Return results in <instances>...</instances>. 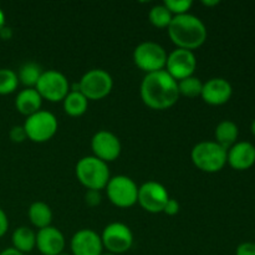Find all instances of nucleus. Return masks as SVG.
<instances>
[{
	"mask_svg": "<svg viewBox=\"0 0 255 255\" xmlns=\"http://www.w3.org/2000/svg\"><path fill=\"white\" fill-rule=\"evenodd\" d=\"M27 216H29L30 222L36 228L42 229L46 227L51 226L52 222V211L45 202H34L31 206L29 207L27 211Z\"/></svg>",
	"mask_w": 255,
	"mask_h": 255,
	"instance_id": "412c9836",
	"label": "nucleus"
},
{
	"mask_svg": "<svg viewBox=\"0 0 255 255\" xmlns=\"http://www.w3.org/2000/svg\"><path fill=\"white\" fill-rule=\"evenodd\" d=\"M214 136H216V142L221 144L223 148L228 151L233 144H236L237 139L239 136V128L237 124L229 120H224V121L219 122L214 131Z\"/></svg>",
	"mask_w": 255,
	"mask_h": 255,
	"instance_id": "6ab92c4d",
	"label": "nucleus"
},
{
	"mask_svg": "<svg viewBox=\"0 0 255 255\" xmlns=\"http://www.w3.org/2000/svg\"><path fill=\"white\" fill-rule=\"evenodd\" d=\"M233 95V87L228 80L223 77H213L203 84L202 99L211 106H222L231 100Z\"/></svg>",
	"mask_w": 255,
	"mask_h": 255,
	"instance_id": "2eb2a0df",
	"label": "nucleus"
},
{
	"mask_svg": "<svg viewBox=\"0 0 255 255\" xmlns=\"http://www.w3.org/2000/svg\"><path fill=\"white\" fill-rule=\"evenodd\" d=\"M0 255H24V254L20 253V252L16 251L15 248H6L2 252H0Z\"/></svg>",
	"mask_w": 255,
	"mask_h": 255,
	"instance_id": "72a5a7b5",
	"label": "nucleus"
},
{
	"mask_svg": "<svg viewBox=\"0 0 255 255\" xmlns=\"http://www.w3.org/2000/svg\"><path fill=\"white\" fill-rule=\"evenodd\" d=\"M102 201L101 192L94 191V189H87L85 193V202L90 207H97Z\"/></svg>",
	"mask_w": 255,
	"mask_h": 255,
	"instance_id": "c85d7f7f",
	"label": "nucleus"
},
{
	"mask_svg": "<svg viewBox=\"0 0 255 255\" xmlns=\"http://www.w3.org/2000/svg\"><path fill=\"white\" fill-rule=\"evenodd\" d=\"M57 127L59 122L55 115L44 110H40L36 114L26 117L24 124L26 137L36 143H44L51 139L56 134Z\"/></svg>",
	"mask_w": 255,
	"mask_h": 255,
	"instance_id": "39448f33",
	"label": "nucleus"
},
{
	"mask_svg": "<svg viewBox=\"0 0 255 255\" xmlns=\"http://www.w3.org/2000/svg\"><path fill=\"white\" fill-rule=\"evenodd\" d=\"M169 194L163 184L156 181H148L138 187L137 203L148 213H161L168 202Z\"/></svg>",
	"mask_w": 255,
	"mask_h": 255,
	"instance_id": "9b49d317",
	"label": "nucleus"
},
{
	"mask_svg": "<svg viewBox=\"0 0 255 255\" xmlns=\"http://www.w3.org/2000/svg\"><path fill=\"white\" fill-rule=\"evenodd\" d=\"M167 52L154 41H143L136 46L133 51V62L146 74L164 70L167 62Z\"/></svg>",
	"mask_w": 255,
	"mask_h": 255,
	"instance_id": "423d86ee",
	"label": "nucleus"
},
{
	"mask_svg": "<svg viewBox=\"0 0 255 255\" xmlns=\"http://www.w3.org/2000/svg\"><path fill=\"white\" fill-rule=\"evenodd\" d=\"M17 74L10 69H0V95H10L17 89Z\"/></svg>",
	"mask_w": 255,
	"mask_h": 255,
	"instance_id": "a878e982",
	"label": "nucleus"
},
{
	"mask_svg": "<svg viewBox=\"0 0 255 255\" xmlns=\"http://www.w3.org/2000/svg\"><path fill=\"white\" fill-rule=\"evenodd\" d=\"M76 177L87 189L101 191L106 188L110 181V169L106 162L95 156L82 157L76 164Z\"/></svg>",
	"mask_w": 255,
	"mask_h": 255,
	"instance_id": "7ed1b4c3",
	"label": "nucleus"
},
{
	"mask_svg": "<svg viewBox=\"0 0 255 255\" xmlns=\"http://www.w3.org/2000/svg\"><path fill=\"white\" fill-rule=\"evenodd\" d=\"M12 248L20 253H30L36 247V233L29 227H19L11 236Z\"/></svg>",
	"mask_w": 255,
	"mask_h": 255,
	"instance_id": "aec40b11",
	"label": "nucleus"
},
{
	"mask_svg": "<svg viewBox=\"0 0 255 255\" xmlns=\"http://www.w3.org/2000/svg\"><path fill=\"white\" fill-rule=\"evenodd\" d=\"M202 4L206 5V6H216V5L219 4L218 0H203Z\"/></svg>",
	"mask_w": 255,
	"mask_h": 255,
	"instance_id": "f704fd0d",
	"label": "nucleus"
},
{
	"mask_svg": "<svg viewBox=\"0 0 255 255\" xmlns=\"http://www.w3.org/2000/svg\"><path fill=\"white\" fill-rule=\"evenodd\" d=\"M251 131H252V133H253V134H254V137H255V119L253 120V122H252Z\"/></svg>",
	"mask_w": 255,
	"mask_h": 255,
	"instance_id": "e433bc0d",
	"label": "nucleus"
},
{
	"mask_svg": "<svg viewBox=\"0 0 255 255\" xmlns=\"http://www.w3.org/2000/svg\"><path fill=\"white\" fill-rule=\"evenodd\" d=\"M80 92L87 100H102L109 96L114 87L111 75L102 69L89 70L79 81Z\"/></svg>",
	"mask_w": 255,
	"mask_h": 255,
	"instance_id": "1a4fd4ad",
	"label": "nucleus"
},
{
	"mask_svg": "<svg viewBox=\"0 0 255 255\" xmlns=\"http://www.w3.org/2000/svg\"><path fill=\"white\" fill-rule=\"evenodd\" d=\"M66 246L64 234L55 227L39 229L36 233V248L42 255H59Z\"/></svg>",
	"mask_w": 255,
	"mask_h": 255,
	"instance_id": "dca6fc26",
	"label": "nucleus"
},
{
	"mask_svg": "<svg viewBox=\"0 0 255 255\" xmlns=\"http://www.w3.org/2000/svg\"><path fill=\"white\" fill-rule=\"evenodd\" d=\"M42 72L44 71H42L41 66L36 62H25L19 69L17 79H19V82L26 86V89H35Z\"/></svg>",
	"mask_w": 255,
	"mask_h": 255,
	"instance_id": "5701e85b",
	"label": "nucleus"
},
{
	"mask_svg": "<svg viewBox=\"0 0 255 255\" xmlns=\"http://www.w3.org/2000/svg\"><path fill=\"white\" fill-rule=\"evenodd\" d=\"M148 19L153 26L159 27V29H163V27L169 26L172 19H173V15H172L171 11H169V10L162 4V5H156V6H153L151 10H149Z\"/></svg>",
	"mask_w": 255,
	"mask_h": 255,
	"instance_id": "393cba45",
	"label": "nucleus"
},
{
	"mask_svg": "<svg viewBox=\"0 0 255 255\" xmlns=\"http://www.w3.org/2000/svg\"><path fill=\"white\" fill-rule=\"evenodd\" d=\"M9 137L15 143H21V142H24L27 138L24 126H12L11 129L9 131Z\"/></svg>",
	"mask_w": 255,
	"mask_h": 255,
	"instance_id": "cd10ccee",
	"label": "nucleus"
},
{
	"mask_svg": "<svg viewBox=\"0 0 255 255\" xmlns=\"http://www.w3.org/2000/svg\"><path fill=\"white\" fill-rule=\"evenodd\" d=\"M35 90L39 92L42 100L60 102L64 101L70 92V82L62 72L57 70H47L41 74Z\"/></svg>",
	"mask_w": 255,
	"mask_h": 255,
	"instance_id": "6e6552de",
	"label": "nucleus"
},
{
	"mask_svg": "<svg viewBox=\"0 0 255 255\" xmlns=\"http://www.w3.org/2000/svg\"><path fill=\"white\" fill-rule=\"evenodd\" d=\"M91 148L94 156L106 163L119 158L122 151L119 137L106 129H101L94 134L91 139Z\"/></svg>",
	"mask_w": 255,
	"mask_h": 255,
	"instance_id": "ddd939ff",
	"label": "nucleus"
},
{
	"mask_svg": "<svg viewBox=\"0 0 255 255\" xmlns=\"http://www.w3.org/2000/svg\"><path fill=\"white\" fill-rule=\"evenodd\" d=\"M167 31L177 49H186L191 51L201 47L208 36L204 22L198 16L189 12L173 16L171 24L167 27Z\"/></svg>",
	"mask_w": 255,
	"mask_h": 255,
	"instance_id": "f03ea898",
	"label": "nucleus"
},
{
	"mask_svg": "<svg viewBox=\"0 0 255 255\" xmlns=\"http://www.w3.org/2000/svg\"><path fill=\"white\" fill-rule=\"evenodd\" d=\"M7 229H9V219H7L6 213L0 208V238L6 234Z\"/></svg>",
	"mask_w": 255,
	"mask_h": 255,
	"instance_id": "2f4dec72",
	"label": "nucleus"
},
{
	"mask_svg": "<svg viewBox=\"0 0 255 255\" xmlns=\"http://www.w3.org/2000/svg\"><path fill=\"white\" fill-rule=\"evenodd\" d=\"M101 255H115V254H111V253H106V254H101Z\"/></svg>",
	"mask_w": 255,
	"mask_h": 255,
	"instance_id": "58836bf2",
	"label": "nucleus"
},
{
	"mask_svg": "<svg viewBox=\"0 0 255 255\" xmlns=\"http://www.w3.org/2000/svg\"><path fill=\"white\" fill-rule=\"evenodd\" d=\"M177 84H178L179 95H182V96L189 97V99L201 96L203 82L198 77H187V79L181 80V81H177Z\"/></svg>",
	"mask_w": 255,
	"mask_h": 255,
	"instance_id": "b1692460",
	"label": "nucleus"
},
{
	"mask_svg": "<svg viewBox=\"0 0 255 255\" xmlns=\"http://www.w3.org/2000/svg\"><path fill=\"white\" fill-rule=\"evenodd\" d=\"M139 94L143 104L152 110L171 109L181 96L178 84L166 70L146 74L141 82Z\"/></svg>",
	"mask_w": 255,
	"mask_h": 255,
	"instance_id": "f257e3e1",
	"label": "nucleus"
},
{
	"mask_svg": "<svg viewBox=\"0 0 255 255\" xmlns=\"http://www.w3.org/2000/svg\"><path fill=\"white\" fill-rule=\"evenodd\" d=\"M59 255H70V254H67V253H65V252H62V253H60Z\"/></svg>",
	"mask_w": 255,
	"mask_h": 255,
	"instance_id": "4c0bfd02",
	"label": "nucleus"
},
{
	"mask_svg": "<svg viewBox=\"0 0 255 255\" xmlns=\"http://www.w3.org/2000/svg\"><path fill=\"white\" fill-rule=\"evenodd\" d=\"M236 255H255V243L244 242L237 247Z\"/></svg>",
	"mask_w": 255,
	"mask_h": 255,
	"instance_id": "c756f323",
	"label": "nucleus"
},
{
	"mask_svg": "<svg viewBox=\"0 0 255 255\" xmlns=\"http://www.w3.org/2000/svg\"><path fill=\"white\" fill-rule=\"evenodd\" d=\"M104 248L109 253L119 255L128 252L133 246V233L128 226L120 222H114L105 227L101 234Z\"/></svg>",
	"mask_w": 255,
	"mask_h": 255,
	"instance_id": "9d476101",
	"label": "nucleus"
},
{
	"mask_svg": "<svg viewBox=\"0 0 255 255\" xmlns=\"http://www.w3.org/2000/svg\"><path fill=\"white\" fill-rule=\"evenodd\" d=\"M62 104H64L65 112L69 116L80 117L87 111L89 100L80 91H70L67 96L64 99Z\"/></svg>",
	"mask_w": 255,
	"mask_h": 255,
	"instance_id": "4be33fe9",
	"label": "nucleus"
},
{
	"mask_svg": "<svg viewBox=\"0 0 255 255\" xmlns=\"http://www.w3.org/2000/svg\"><path fill=\"white\" fill-rule=\"evenodd\" d=\"M106 191L110 202L119 208H129L137 203L138 187L133 179L124 174L110 178Z\"/></svg>",
	"mask_w": 255,
	"mask_h": 255,
	"instance_id": "0eeeda50",
	"label": "nucleus"
},
{
	"mask_svg": "<svg viewBox=\"0 0 255 255\" xmlns=\"http://www.w3.org/2000/svg\"><path fill=\"white\" fill-rule=\"evenodd\" d=\"M191 159L202 172L217 173L227 164V149L216 141L199 142L192 148Z\"/></svg>",
	"mask_w": 255,
	"mask_h": 255,
	"instance_id": "20e7f679",
	"label": "nucleus"
},
{
	"mask_svg": "<svg viewBox=\"0 0 255 255\" xmlns=\"http://www.w3.org/2000/svg\"><path fill=\"white\" fill-rule=\"evenodd\" d=\"M42 99L35 89H24L17 94L15 99V107L24 116L29 117L40 111Z\"/></svg>",
	"mask_w": 255,
	"mask_h": 255,
	"instance_id": "a211bd4d",
	"label": "nucleus"
},
{
	"mask_svg": "<svg viewBox=\"0 0 255 255\" xmlns=\"http://www.w3.org/2000/svg\"><path fill=\"white\" fill-rule=\"evenodd\" d=\"M12 37V30L11 27L5 25L1 30H0V39L2 40H10Z\"/></svg>",
	"mask_w": 255,
	"mask_h": 255,
	"instance_id": "473e14b6",
	"label": "nucleus"
},
{
	"mask_svg": "<svg viewBox=\"0 0 255 255\" xmlns=\"http://www.w3.org/2000/svg\"><path fill=\"white\" fill-rule=\"evenodd\" d=\"M164 6L171 11L173 16L176 15H183L191 10L193 1L192 0H164Z\"/></svg>",
	"mask_w": 255,
	"mask_h": 255,
	"instance_id": "bb28decb",
	"label": "nucleus"
},
{
	"mask_svg": "<svg viewBox=\"0 0 255 255\" xmlns=\"http://www.w3.org/2000/svg\"><path fill=\"white\" fill-rule=\"evenodd\" d=\"M5 26V14L2 11V9L0 7V30Z\"/></svg>",
	"mask_w": 255,
	"mask_h": 255,
	"instance_id": "c9c22d12",
	"label": "nucleus"
},
{
	"mask_svg": "<svg viewBox=\"0 0 255 255\" xmlns=\"http://www.w3.org/2000/svg\"><path fill=\"white\" fill-rule=\"evenodd\" d=\"M166 71L176 81L193 76L197 69V59L193 51L186 49H176L167 56Z\"/></svg>",
	"mask_w": 255,
	"mask_h": 255,
	"instance_id": "f8f14e48",
	"label": "nucleus"
},
{
	"mask_svg": "<svg viewBox=\"0 0 255 255\" xmlns=\"http://www.w3.org/2000/svg\"><path fill=\"white\" fill-rule=\"evenodd\" d=\"M72 255H101V236L92 229H80L72 236L70 242Z\"/></svg>",
	"mask_w": 255,
	"mask_h": 255,
	"instance_id": "4468645a",
	"label": "nucleus"
},
{
	"mask_svg": "<svg viewBox=\"0 0 255 255\" xmlns=\"http://www.w3.org/2000/svg\"><path fill=\"white\" fill-rule=\"evenodd\" d=\"M179 212V203L177 202V199L169 198L168 202L166 203L163 209V213H166L167 216H176Z\"/></svg>",
	"mask_w": 255,
	"mask_h": 255,
	"instance_id": "7c9ffc66",
	"label": "nucleus"
},
{
	"mask_svg": "<svg viewBox=\"0 0 255 255\" xmlns=\"http://www.w3.org/2000/svg\"><path fill=\"white\" fill-rule=\"evenodd\" d=\"M227 163L236 171H247L255 163V146L248 141L237 142L227 151Z\"/></svg>",
	"mask_w": 255,
	"mask_h": 255,
	"instance_id": "f3484780",
	"label": "nucleus"
}]
</instances>
